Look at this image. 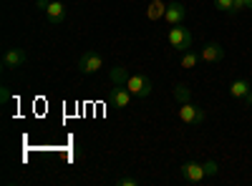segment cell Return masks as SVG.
Returning <instances> with one entry per match:
<instances>
[{"label":"cell","instance_id":"6da1fadb","mask_svg":"<svg viewBox=\"0 0 252 186\" xmlns=\"http://www.w3.org/2000/svg\"><path fill=\"white\" fill-rule=\"evenodd\" d=\"M192 43H194L192 30L182 28V26H172V30H169V46H172V48H177L179 53H184V51L192 48Z\"/></svg>","mask_w":252,"mask_h":186},{"label":"cell","instance_id":"603a6c76","mask_svg":"<svg viewBox=\"0 0 252 186\" xmlns=\"http://www.w3.org/2000/svg\"><path fill=\"white\" fill-rule=\"evenodd\" d=\"M250 93H252V83H250Z\"/></svg>","mask_w":252,"mask_h":186},{"label":"cell","instance_id":"e0dca14e","mask_svg":"<svg viewBox=\"0 0 252 186\" xmlns=\"http://www.w3.org/2000/svg\"><path fill=\"white\" fill-rule=\"evenodd\" d=\"M217 171H220L217 161H207V163H204V174H207V176H217Z\"/></svg>","mask_w":252,"mask_h":186},{"label":"cell","instance_id":"52a82bcc","mask_svg":"<svg viewBox=\"0 0 252 186\" xmlns=\"http://www.w3.org/2000/svg\"><path fill=\"white\" fill-rule=\"evenodd\" d=\"M179 176L187 179V181H202L207 174H204V163H184V166L179 169Z\"/></svg>","mask_w":252,"mask_h":186},{"label":"cell","instance_id":"9c48e42d","mask_svg":"<svg viewBox=\"0 0 252 186\" xmlns=\"http://www.w3.org/2000/svg\"><path fill=\"white\" fill-rule=\"evenodd\" d=\"M109 101L114 103L116 108H126V106H129V103H131V91L126 88V86H124V88H119V86H116V88L111 91Z\"/></svg>","mask_w":252,"mask_h":186},{"label":"cell","instance_id":"277c9868","mask_svg":"<svg viewBox=\"0 0 252 186\" xmlns=\"http://www.w3.org/2000/svg\"><path fill=\"white\" fill-rule=\"evenodd\" d=\"M101 66H103V58L98 53H94V51H86L78 58V68L83 73H96V71H101Z\"/></svg>","mask_w":252,"mask_h":186},{"label":"cell","instance_id":"7a4b0ae2","mask_svg":"<svg viewBox=\"0 0 252 186\" xmlns=\"http://www.w3.org/2000/svg\"><path fill=\"white\" fill-rule=\"evenodd\" d=\"M124 86L129 88V91H131V96H136V98H146V96L152 93V88H154L152 78H149V76H141V73L129 76V80H126Z\"/></svg>","mask_w":252,"mask_h":186},{"label":"cell","instance_id":"30bf717a","mask_svg":"<svg viewBox=\"0 0 252 186\" xmlns=\"http://www.w3.org/2000/svg\"><path fill=\"white\" fill-rule=\"evenodd\" d=\"M26 63V53L20 51V48H10L5 55H3V66L5 68H20Z\"/></svg>","mask_w":252,"mask_h":186},{"label":"cell","instance_id":"9a60e30c","mask_svg":"<svg viewBox=\"0 0 252 186\" xmlns=\"http://www.w3.org/2000/svg\"><path fill=\"white\" fill-rule=\"evenodd\" d=\"M164 13H166V5L159 3V0H154V3L149 5V18H152V20H154V18H164Z\"/></svg>","mask_w":252,"mask_h":186},{"label":"cell","instance_id":"8992f818","mask_svg":"<svg viewBox=\"0 0 252 186\" xmlns=\"http://www.w3.org/2000/svg\"><path fill=\"white\" fill-rule=\"evenodd\" d=\"M199 58L204 60V63H220V60L224 58V48L220 43H207L202 51H199Z\"/></svg>","mask_w":252,"mask_h":186},{"label":"cell","instance_id":"44dd1931","mask_svg":"<svg viewBox=\"0 0 252 186\" xmlns=\"http://www.w3.org/2000/svg\"><path fill=\"white\" fill-rule=\"evenodd\" d=\"M235 8H237V10H242V8H247V0H235Z\"/></svg>","mask_w":252,"mask_h":186},{"label":"cell","instance_id":"5bb4252c","mask_svg":"<svg viewBox=\"0 0 252 186\" xmlns=\"http://www.w3.org/2000/svg\"><path fill=\"white\" fill-rule=\"evenodd\" d=\"M174 98H177L179 103H189V101H192V91H189L184 83H177V86H174Z\"/></svg>","mask_w":252,"mask_h":186},{"label":"cell","instance_id":"3957f363","mask_svg":"<svg viewBox=\"0 0 252 186\" xmlns=\"http://www.w3.org/2000/svg\"><path fill=\"white\" fill-rule=\"evenodd\" d=\"M177 116H179L182 123H187V126H197V123L204 121V111H202L199 106H194L192 101H189V103H182V106L177 108Z\"/></svg>","mask_w":252,"mask_h":186},{"label":"cell","instance_id":"ffe728a7","mask_svg":"<svg viewBox=\"0 0 252 186\" xmlns=\"http://www.w3.org/2000/svg\"><path fill=\"white\" fill-rule=\"evenodd\" d=\"M8 98H10V91H8V86H3V91H0V103H8Z\"/></svg>","mask_w":252,"mask_h":186},{"label":"cell","instance_id":"7c38bea8","mask_svg":"<svg viewBox=\"0 0 252 186\" xmlns=\"http://www.w3.org/2000/svg\"><path fill=\"white\" fill-rule=\"evenodd\" d=\"M109 78H111V83L121 86V83H126V80H129V71H126L124 66H114V68L109 71Z\"/></svg>","mask_w":252,"mask_h":186},{"label":"cell","instance_id":"8fae6325","mask_svg":"<svg viewBox=\"0 0 252 186\" xmlns=\"http://www.w3.org/2000/svg\"><path fill=\"white\" fill-rule=\"evenodd\" d=\"M229 96L237 98V101H245L250 96V80H245V78L232 80V86H229Z\"/></svg>","mask_w":252,"mask_h":186},{"label":"cell","instance_id":"5b68a950","mask_svg":"<svg viewBox=\"0 0 252 186\" xmlns=\"http://www.w3.org/2000/svg\"><path fill=\"white\" fill-rule=\"evenodd\" d=\"M46 20L51 26H61L63 20H66V5H63L61 0H51L48 10H46Z\"/></svg>","mask_w":252,"mask_h":186},{"label":"cell","instance_id":"2e32d148","mask_svg":"<svg viewBox=\"0 0 252 186\" xmlns=\"http://www.w3.org/2000/svg\"><path fill=\"white\" fill-rule=\"evenodd\" d=\"M215 5H217V10H222V13H237L235 0H215Z\"/></svg>","mask_w":252,"mask_h":186},{"label":"cell","instance_id":"ba28073f","mask_svg":"<svg viewBox=\"0 0 252 186\" xmlns=\"http://www.w3.org/2000/svg\"><path fill=\"white\" fill-rule=\"evenodd\" d=\"M184 15H187V10H184L182 3H169V5H166V13H164V20L169 26H182Z\"/></svg>","mask_w":252,"mask_h":186},{"label":"cell","instance_id":"ac0fdd59","mask_svg":"<svg viewBox=\"0 0 252 186\" xmlns=\"http://www.w3.org/2000/svg\"><path fill=\"white\" fill-rule=\"evenodd\" d=\"M119 186H136V179L134 176H124V179H119Z\"/></svg>","mask_w":252,"mask_h":186},{"label":"cell","instance_id":"4fadbf2b","mask_svg":"<svg viewBox=\"0 0 252 186\" xmlns=\"http://www.w3.org/2000/svg\"><path fill=\"white\" fill-rule=\"evenodd\" d=\"M199 60H202V58H199L194 51H184V53H182V60H179V66H182V68H197Z\"/></svg>","mask_w":252,"mask_h":186},{"label":"cell","instance_id":"d6986e66","mask_svg":"<svg viewBox=\"0 0 252 186\" xmlns=\"http://www.w3.org/2000/svg\"><path fill=\"white\" fill-rule=\"evenodd\" d=\"M48 3H51V0H35V8H38L40 13H46V10H48Z\"/></svg>","mask_w":252,"mask_h":186},{"label":"cell","instance_id":"7402d4cb","mask_svg":"<svg viewBox=\"0 0 252 186\" xmlns=\"http://www.w3.org/2000/svg\"><path fill=\"white\" fill-rule=\"evenodd\" d=\"M247 8H250V10H252V0H247Z\"/></svg>","mask_w":252,"mask_h":186}]
</instances>
